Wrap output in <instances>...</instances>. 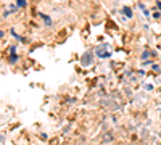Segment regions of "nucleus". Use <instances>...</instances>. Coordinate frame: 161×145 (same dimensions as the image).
<instances>
[{
  "instance_id": "nucleus-3",
  "label": "nucleus",
  "mask_w": 161,
  "mask_h": 145,
  "mask_svg": "<svg viewBox=\"0 0 161 145\" xmlns=\"http://www.w3.org/2000/svg\"><path fill=\"white\" fill-rule=\"evenodd\" d=\"M16 2H18L19 7H26V2H24V0H16Z\"/></svg>"
},
{
  "instance_id": "nucleus-4",
  "label": "nucleus",
  "mask_w": 161,
  "mask_h": 145,
  "mask_svg": "<svg viewBox=\"0 0 161 145\" xmlns=\"http://www.w3.org/2000/svg\"><path fill=\"white\" fill-rule=\"evenodd\" d=\"M16 60H18L16 55H10V61H11V63H13V61H16Z\"/></svg>"
},
{
  "instance_id": "nucleus-5",
  "label": "nucleus",
  "mask_w": 161,
  "mask_h": 145,
  "mask_svg": "<svg viewBox=\"0 0 161 145\" xmlns=\"http://www.w3.org/2000/svg\"><path fill=\"white\" fill-rule=\"evenodd\" d=\"M40 16H42V18L45 20V23H47V24H50V23H52V21H50V20H48V18H47L45 15H42V13H40Z\"/></svg>"
},
{
  "instance_id": "nucleus-1",
  "label": "nucleus",
  "mask_w": 161,
  "mask_h": 145,
  "mask_svg": "<svg viewBox=\"0 0 161 145\" xmlns=\"http://www.w3.org/2000/svg\"><path fill=\"white\" fill-rule=\"evenodd\" d=\"M90 63H92V53H86L82 57V64H84V66H87V64H90Z\"/></svg>"
},
{
  "instance_id": "nucleus-2",
  "label": "nucleus",
  "mask_w": 161,
  "mask_h": 145,
  "mask_svg": "<svg viewBox=\"0 0 161 145\" xmlns=\"http://www.w3.org/2000/svg\"><path fill=\"white\" fill-rule=\"evenodd\" d=\"M123 13H124V15H126L127 18H130V16H132V10H130V8H127V7H124V8H123Z\"/></svg>"
},
{
  "instance_id": "nucleus-6",
  "label": "nucleus",
  "mask_w": 161,
  "mask_h": 145,
  "mask_svg": "<svg viewBox=\"0 0 161 145\" xmlns=\"http://www.w3.org/2000/svg\"><path fill=\"white\" fill-rule=\"evenodd\" d=\"M158 8H159V10H161V2H158Z\"/></svg>"
},
{
  "instance_id": "nucleus-7",
  "label": "nucleus",
  "mask_w": 161,
  "mask_h": 145,
  "mask_svg": "<svg viewBox=\"0 0 161 145\" xmlns=\"http://www.w3.org/2000/svg\"><path fill=\"white\" fill-rule=\"evenodd\" d=\"M0 37H3V32L2 31H0Z\"/></svg>"
}]
</instances>
